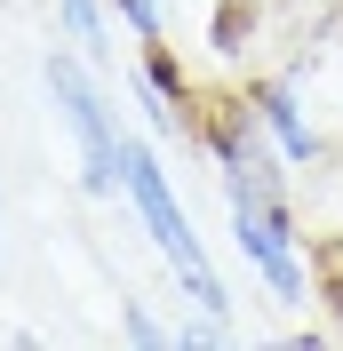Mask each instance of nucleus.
Wrapping results in <instances>:
<instances>
[{
	"mask_svg": "<svg viewBox=\"0 0 343 351\" xmlns=\"http://www.w3.org/2000/svg\"><path fill=\"white\" fill-rule=\"evenodd\" d=\"M120 208L144 223V240L160 247V263L176 271L184 304L208 311V319H232V287H224V271H215L208 240L192 232V208H184V192H176V176L160 168V136L152 128H120Z\"/></svg>",
	"mask_w": 343,
	"mask_h": 351,
	"instance_id": "1",
	"label": "nucleus"
},
{
	"mask_svg": "<svg viewBox=\"0 0 343 351\" xmlns=\"http://www.w3.org/2000/svg\"><path fill=\"white\" fill-rule=\"evenodd\" d=\"M40 88H48V112H56L72 160H80V192L120 208V104H112V88L96 80V64L72 40L40 56Z\"/></svg>",
	"mask_w": 343,
	"mask_h": 351,
	"instance_id": "2",
	"label": "nucleus"
},
{
	"mask_svg": "<svg viewBox=\"0 0 343 351\" xmlns=\"http://www.w3.org/2000/svg\"><path fill=\"white\" fill-rule=\"evenodd\" d=\"M248 104H256L263 136L279 144V160H287V168H320V160H327V136H320V120H311V104H303V88L287 80V72L248 80Z\"/></svg>",
	"mask_w": 343,
	"mask_h": 351,
	"instance_id": "3",
	"label": "nucleus"
},
{
	"mask_svg": "<svg viewBox=\"0 0 343 351\" xmlns=\"http://www.w3.org/2000/svg\"><path fill=\"white\" fill-rule=\"evenodd\" d=\"M56 24H64V40L80 48L96 72L112 64V24H120V16H112V0H56Z\"/></svg>",
	"mask_w": 343,
	"mask_h": 351,
	"instance_id": "4",
	"label": "nucleus"
},
{
	"mask_svg": "<svg viewBox=\"0 0 343 351\" xmlns=\"http://www.w3.org/2000/svg\"><path fill=\"white\" fill-rule=\"evenodd\" d=\"M248 32H256V0H215V16H208L215 56H239V48H248Z\"/></svg>",
	"mask_w": 343,
	"mask_h": 351,
	"instance_id": "5",
	"label": "nucleus"
},
{
	"mask_svg": "<svg viewBox=\"0 0 343 351\" xmlns=\"http://www.w3.org/2000/svg\"><path fill=\"white\" fill-rule=\"evenodd\" d=\"M120 335L128 343H176V319H160L144 295H120Z\"/></svg>",
	"mask_w": 343,
	"mask_h": 351,
	"instance_id": "6",
	"label": "nucleus"
},
{
	"mask_svg": "<svg viewBox=\"0 0 343 351\" xmlns=\"http://www.w3.org/2000/svg\"><path fill=\"white\" fill-rule=\"evenodd\" d=\"M0 256H8V192H0Z\"/></svg>",
	"mask_w": 343,
	"mask_h": 351,
	"instance_id": "7",
	"label": "nucleus"
}]
</instances>
